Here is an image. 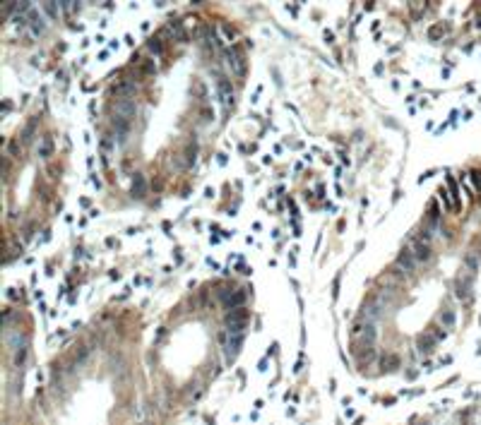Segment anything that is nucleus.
<instances>
[{
    "mask_svg": "<svg viewBox=\"0 0 481 425\" xmlns=\"http://www.w3.org/2000/svg\"><path fill=\"white\" fill-rule=\"evenodd\" d=\"M132 94H135V84H132V82H120V84L116 86V96L130 98Z\"/></svg>",
    "mask_w": 481,
    "mask_h": 425,
    "instance_id": "nucleus-9",
    "label": "nucleus"
},
{
    "mask_svg": "<svg viewBox=\"0 0 481 425\" xmlns=\"http://www.w3.org/2000/svg\"><path fill=\"white\" fill-rule=\"evenodd\" d=\"M397 365H399L397 356H385V358H383V368H385V370H397Z\"/></svg>",
    "mask_w": 481,
    "mask_h": 425,
    "instance_id": "nucleus-13",
    "label": "nucleus"
},
{
    "mask_svg": "<svg viewBox=\"0 0 481 425\" xmlns=\"http://www.w3.org/2000/svg\"><path fill=\"white\" fill-rule=\"evenodd\" d=\"M428 224H431V226L438 224V204H435V202H433L431 209H428Z\"/></svg>",
    "mask_w": 481,
    "mask_h": 425,
    "instance_id": "nucleus-14",
    "label": "nucleus"
},
{
    "mask_svg": "<svg viewBox=\"0 0 481 425\" xmlns=\"http://www.w3.org/2000/svg\"><path fill=\"white\" fill-rule=\"evenodd\" d=\"M147 48L152 50V53H156V56H159V53H161V41H159V38H149Z\"/></svg>",
    "mask_w": 481,
    "mask_h": 425,
    "instance_id": "nucleus-16",
    "label": "nucleus"
},
{
    "mask_svg": "<svg viewBox=\"0 0 481 425\" xmlns=\"http://www.w3.org/2000/svg\"><path fill=\"white\" fill-rule=\"evenodd\" d=\"M397 267L404 269V274H414V267H416V260H414V255L409 252V250H404L402 255L397 257Z\"/></svg>",
    "mask_w": 481,
    "mask_h": 425,
    "instance_id": "nucleus-6",
    "label": "nucleus"
},
{
    "mask_svg": "<svg viewBox=\"0 0 481 425\" xmlns=\"http://www.w3.org/2000/svg\"><path fill=\"white\" fill-rule=\"evenodd\" d=\"M224 303H226V308H233V310H238L241 305L246 303V293H243V291H236L233 296H224Z\"/></svg>",
    "mask_w": 481,
    "mask_h": 425,
    "instance_id": "nucleus-7",
    "label": "nucleus"
},
{
    "mask_svg": "<svg viewBox=\"0 0 481 425\" xmlns=\"http://www.w3.org/2000/svg\"><path fill=\"white\" fill-rule=\"evenodd\" d=\"M361 334H363V341H366L368 346H373V341H375V329H373V324H366V327L361 329Z\"/></svg>",
    "mask_w": 481,
    "mask_h": 425,
    "instance_id": "nucleus-12",
    "label": "nucleus"
},
{
    "mask_svg": "<svg viewBox=\"0 0 481 425\" xmlns=\"http://www.w3.org/2000/svg\"><path fill=\"white\" fill-rule=\"evenodd\" d=\"M409 252L414 255L416 262H428V260H431V248H428V243H423L421 238L419 240L414 238V240L409 243Z\"/></svg>",
    "mask_w": 481,
    "mask_h": 425,
    "instance_id": "nucleus-3",
    "label": "nucleus"
},
{
    "mask_svg": "<svg viewBox=\"0 0 481 425\" xmlns=\"http://www.w3.org/2000/svg\"><path fill=\"white\" fill-rule=\"evenodd\" d=\"M226 60H228V68L233 70L236 77H243V74H246V60H243V56L238 53V48L226 50Z\"/></svg>",
    "mask_w": 481,
    "mask_h": 425,
    "instance_id": "nucleus-4",
    "label": "nucleus"
},
{
    "mask_svg": "<svg viewBox=\"0 0 481 425\" xmlns=\"http://www.w3.org/2000/svg\"><path fill=\"white\" fill-rule=\"evenodd\" d=\"M56 5H58V2H46V5H44V10H46L51 17H58V8H56Z\"/></svg>",
    "mask_w": 481,
    "mask_h": 425,
    "instance_id": "nucleus-17",
    "label": "nucleus"
},
{
    "mask_svg": "<svg viewBox=\"0 0 481 425\" xmlns=\"http://www.w3.org/2000/svg\"><path fill=\"white\" fill-rule=\"evenodd\" d=\"M168 29H171V34H173V36L178 38V41H185V34H183V29H180V24H178V22H176V24H171V26H168Z\"/></svg>",
    "mask_w": 481,
    "mask_h": 425,
    "instance_id": "nucleus-15",
    "label": "nucleus"
},
{
    "mask_svg": "<svg viewBox=\"0 0 481 425\" xmlns=\"http://www.w3.org/2000/svg\"><path fill=\"white\" fill-rule=\"evenodd\" d=\"M216 94H219V101H221L224 108L233 106V89H231V82H228V80H224V77L216 80Z\"/></svg>",
    "mask_w": 481,
    "mask_h": 425,
    "instance_id": "nucleus-2",
    "label": "nucleus"
},
{
    "mask_svg": "<svg viewBox=\"0 0 481 425\" xmlns=\"http://www.w3.org/2000/svg\"><path fill=\"white\" fill-rule=\"evenodd\" d=\"M246 322H248V312H246L243 308L231 310V315L226 317V324H228V329H231V334H241V329L246 327Z\"/></svg>",
    "mask_w": 481,
    "mask_h": 425,
    "instance_id": "nucleus-1",
    "label": "nucleus"
},
{
    "mask_svg": "<svg viewBox=\"0 0 481 425\" xmlns=\"http://www.w3.org/2000/svg\"><path fill=\"white\" fill-rule=\"evenodd\" d=\"M144 192H147L144 176H135V180H132V194H135V197H144Z\"/></svg>",
    "mask_w": 481,
    "mask_h": 425,
    "instance_id": "nucleus-10",
    "label": "nucleus"
},
{
    "mask_svg": "<svg viewBox=\"0 0 481 425\" xmlns=\"http://www.w3.org/2000/svg\"><path fill=\"white\" fill-rule=\"evenodd\" d=\"M135 113H137L135 101H132V98H120L118 106H116V116H118V118H125V120H132Z\"/></svg>",
    "mask_w": 481,
    "mask_h": 425,
    "instance_id": "nucleus-5",
    "label": "nucleus"
},
{
    "mask_svg": "<svg viewBox=\"0 0 481 425\" xmlns=\"http://www.w3.org/2000/svg\"><path fill=\"white\" fill-rule=\"evenodd\" d=\"M29 24H32V34H34V36L44 34V20H41V14H36L34 10L29 12Z\"/></svg>",
    "mask_w": 481,
    "mask_h": 425,
    "instance_id": "nucleus-8",
    "label": "nucleus"
},
{
    "mask_svg": "<svg viewBox=\"0 0 481 425\" xmlns=\"http://www.w3.org/2000/svg\"><path fill=\"white\" fill-rule=\"evenodd\" d=\"M142 72H144V74H154V72H156L154 60H147V62H144V65H142Z\"/></svg>",
    "mask_w": 481,
    "mask_h": 425,
    "instance_id": "nucleus-18",
    "label": "nucleus"
},
{
    "mask_svg": "<svg viewBox=\"0 0 481 425\" xmlns=\"http://www.w3.org/2000/svg\"><path fill=\"white\" fill-rule=\"evenodd\" d=\"M452 322H455V315H452V312H445V324H447V327H450V324H452Z\"/></svg>",
    "mask_w": 481,
    "mask_h": 425,
    "instance_id": "nucleus-19",
    "label": "nucleus"
},
{
    "mask_svg": "<svg viewBox=\"0 0 481 425\" xmlns=\"http://www.w3.org/2000/svg\"><path fill=\"white\" fill-rule=\"evenodd\" d=\"M435 341H438V339L433 336L431 332H426L423 336H419V348H421V351H431L433 346H435Z\"/></svg>",
    "mask_w": 481,
    "mask_h": 425,
    "instance_id": "nucleus-11",
    "label": "nucleus"
}]
</instances>
